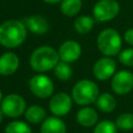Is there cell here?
Here are the masks:
<instances>
[{
    "label": "cell",
    "instance_id": "cell-1",
    "mask_svg": "<svg viewBox=\"0 0 133 133\" xmlns=\"http://www.w3.org/2000/svg\"><path fill=\"white\" fill-rule=\"evenodd\" d=\"M27 36L25 24L19 20H7L0 25V45L5 48H17Z\"/></svg>",
    "mask_w": 133,
    "mask_h": 133
},
{
    "label": "cell",
    "instance_id": "cell-2",
    "mask_svg": "<svg viewBox=\"0 0 133 133\" xmlns=\"http://www.w3.org/2000/svg\"><path fill=\"white\" fill-rule=\"evenodd\" d=\"M58 61V52L50 46H42L36 48L31 53L29 58L31 69L37 73H45L53 70Z\"/></svg>",
    "mask_w": 133,
    "mask_h": 133
},
{
    "label": "cell",
    "instance_id": "cell-3",
    "mask_svg": "<svg viewBox=\"0 0 133 133\" xmlns=\"http://www.w3.org/2000/svg\"><path fill=\"white\" fill-rule=\"evenodd\" d=\"M99 95L98 85L88 79L78 81L72 89V99L80 106H88L95 103Z\"/></svg>",
    "mask_w": 133,
    "mask_h": 133
},
{
    "label": "cell",
    "instance_id": "cell-4",
    "mask_svg": "<svg viewBox=\"0 0 133 133\" xmlns=\"http://www.w3.org/2000/svg\"><path fill=\"white\" fill-rule=\"evenodd\" d=\"M122 37L119 33L112 28L102 30L97 38L98 49L105 56H114L121 52L122 49Z\"/></svg>",
    "mask_w": 133,
    "mask_h": 133
},
{
    "label": "cell",
    "instance_id": "cell-5",
    "mask_svg": "<svg viewBox=\"0 0 133 133\" xmlns=\"http://www.w3.org/2000/svg\"><path fill=\"white\" fill-rule=\"evenodd\" d=\"M3 114L8 117H19L26 111V102L24 98L18 94H9L5 96L0 104Z\"/></svg>",
    "mask_w": 133,
    "mask_h": 133
},
{
    "label": "cell",
    "instance_id": "cell-6",
    "mask_svg": "<svg viewBox=\"0 0 133 133\" xmlns=\"http://www.w3.org/2000/svg\"><path fill=\"white\" fill-rule=\"evenodd\" d=\"M119 12L116 0H100L92 8V17L97 22H107L114 19Z\"/></svg>",
    "mask_w": 133,
    "mask_h": 133
},
{
    "label": "cell",
    "instance_id": "cell-7",
    "mask_svg": "<svg viewBox=\"0 0 133 133\" xmlns=\"http://www.w3.org/2000/svg\"><path fill=\"white\" fill-rule=\"evenodd\" d=\"M29 88L35 97L39 99H47L54 92V83L50 77L39 73L30 79Z\"/></svg>",
    "mask_w": 133,
    "mask_h": 133
},
{
    "label": "cell",
    "instance_id": "cell-8",
    "mask_svg": "<svg viewBox=\"0 0 133 133\" xmlns=\"http://www.w3.org/2000/svg\"><path fill=\"white\" fill-rule=\"evenodd\" d=\"M111 88L117 95H127L133 89V74L127 70L118 71L112 77Z\"/></svg>",
    "mask_w": 133,
    "mask_h": 133
},
{
    "label": "cell",
    "instance_id": "cell-9",
    "mask_svg": "<svg viewBox=\"0 0 133 133\" xmlns=\"http://www.w3.org/2000/svg\"><path fill=\"white\" fill-rule=\"evenodd\" d=\"M115 61L110 56H104L95 62L92 66V74L98 80L104 81L111 78L115 74Z\"/></svg>",
    "mask_w": 133,
    "mask_h": 133
},
{
    "label": "cell",
    "instance_id": "cell-10",
    "mask_svg": "<svg viewBox=\"0 0 133 133\" xmlns=\"http://www.w3.org/2000/svg\"><path fill=\"white\" fill-rule=\"evenodd\" d=\"M72 98L66 92H58L52 96L49 102L50 111L56 116L66 115L72 109Z\"/></svg>",
    "mask_w": 133,
    "mask_h": 133
},
{
    "label": "cell",
    "instance_id": "cell-11",
    "mask_svg": "<svg viewBox=\"0 0 133 133\" xmlns=\"http://www.w3.org/2000/svg\"><path fill=\"white\" fill-rule=\"evenodd\" d=\"M59 60L64 62H74L81 56V47L76 41H65L58 49Z\"/></svg>",
    "mask_w": 133,
    "mask_h": 133
},
{
    "label": "cell",
    "instance_id": "cell-12",
    "mask_svg": "<svg viewBox=\"0 0 133 133\" xmlns=\"http://www.w3.org/2000/svg\"><path fill=\"white\" fill-rule=\"evenodd\" d=\"M20 59L14 52H5L0 56V75L10 76L17 72Z\"/></svg>",
    "mask_w": 133,
    "mask_h": 133
},
{
    "label": "cell",
    "instance_id": "cell-13",
    "mask_svg": "<svg viewBox=\"0 0 133 133\" xmlns=\"http://www.w3.org/2000/svg\"><path fill=\"white\" fill-rule=\"evenodd\" d=\"M24 24H25L27 30H29L30 32L35 33V34H44L46 32H48V30L50 28L48 20L46 18H44L43 16H38V15H34V16L27 18L25 20Z\"/></svg>",
    "mask_w": 133,
    "mask_h": 133
},
{
    "label": "cell",
    "instance_id": "cell-14",
    "mask_svg": "<svg viewBox=\"0 0 133 133\" xmlns=\"http://www.w3.org/2000/svg\"><path fill=\"white\" fill-rule=\"evenodd\" d=\"M41 133H66V126L58 116H49L42 123Z\"/></svg>",
    "mask_w": 133,
    "mask_h": 133
},
{
    "label": "cell",
    "instance_id": "cell-15",
    "mask_svg": "<svg viewBox=\"0 0 133 133\" xmlns=\"http://www.w3.org/2000/svg\"><path fill=\"white\" fill-rule=\"evenodd\" d=\"M76 119L77 123L83 127H92L98 122V113L94 108L83 106L77 111Z\"/></svg>",
    "mask_w": 133,
    "mask_h": 133
},
{
    "label": "cell",
    "instance_id": "cell-16",
    "mask_svg": "<svg viewBox=\"0 0 133 133\" xmlns=\"http://www.w3.org/2000/svg\"><path fill=\"white\" fill-rule=\"evenodd\" d=\"M47 112L39 105H31L25 111V118L30 124H39L43 123L46 118Z\"/></svg>",
    "mask_w": 133,
    "mask_h": 133
},
{
    "label": "cell",
    "instance_id": "cell-17",
    "mask_svg": "<svg viewBox=\"0 0 133 133\" xmlns=\"http://www.w3.org/2000/svg\"><path fill=\"white\" fill-rule=\"evenodd\" d=\"M96 104H97V107L99 108V110H101L104 113H109L114 110V108L116 106V100L111 94L103 92V94L99 95V97L96 101Z\"/></svg>",
    "mask_w": 133,
    "mask_h": 133
},
{
    "label": "cell",
    "instance_id": "cell-18",
    "mask_svg": "<svg viewBox=\"0 0 133 133\" xmlns=\"http://www.w3.org/2000/svg\"><path fill=\"white\" fill-rule=\"evenodd\" d=\"M95 19L90 16H80L74 22V28L78 33L86 34L91 31L95 25Z\"/></svg>",
    "mask_w": 133,
    "mask_h": 133
},
{
    "label": "cell",
    "instance_id": "cell-19",
    "mask_svg": "<svg viewBox=\"0 0 133 133\" xmlns=\"http://www.w3.org/2000/svg\"><path fill=\"white\" fill-rule=\"evenodd\" d=\"M82 7L81 0H62L60 2V10L66 17L76 16Z\"/></svg>",
    "mask_w": 133,
    "mask_h": 133
},
{
    "label": "cell",
    "instance_id": "cell-20",
    "mask_svg": "<svg viewBox=\"0 0 133 133\" xmlns=\"http://www.w3.org/2000/svg\"><path fill=\"white\" fill-rule=\"evenodd\" d=\"M54 74L60 81H68L73 75V70L68 62L60 60L54 68Z\"/></svg>",
    "mask_w": 133,
    "mask_h": 133
},
{
    "label": "cell",
    "instance_id": "cell-21",
    "mask_svg": "<svg viewBox=\"0 0 133 133\" xmlns=\"http://www.w3.org/2000/svg\"><path fill=\"white\" fill-rule=\"evenodd\" d=\"M115 125L117 129L122 131H130L133 130V113L124 112L119 114L115 119Z\"/></svg>",
    "mask_w": 133,
    "mask_h": 133
},
{
    "label": "cell",
    "instance_id": "cell-22",
    "mask_svg": "<svg viewBox=\"0 0 133 133\" xmlns=\"http://www.w3.org/2000/svg\"><path fill=\"white\" fill-rule=\"evenodd\" d=\"M4 131H5V133H32L29 125L27 123L21 122V121L9 122L6 125Z\"/></svg>",
    "mask_w": 133,
    "mask_h": 133
},
{
    "label": "cell",
    "instance_id": "cell-23",
    "mask_svg": "<svg viewBox=\"0 0 133 133\" xmlns=\"http://www.w3.org/2000/svg\"><path fill=\"white\" fill-rule=\"evenodd\" d=\"M117 127L115 123L105 119L98 123L94 129V133H116Z\"/></svg>",
    "mask_w": 133,
    "mask_h": 133
},
{
    "label": "cell",
    "instance_id": "cell-24",
    "mask_svg": "<svg viewBox=\"0 0 133 133\" xmlns=\"http://www.w3.org/2000/svg\"><path fill=\"white\" fill-rule=\"evenodd\" d=\"M118 60L127 66H133V48H128L118 53Z\"/></svg>",
    "mask_w": 133,
    "mask_h": 133
},
{
    "label": "cell",
    "instance_id": "cell-25",
    "mask_svg": "<svg viewBox=\"0 0 133 133\" xmlns=\"http://www.w3.org/2000/svg\"><path fill=\"white\" fill-rule=\"evenodd\" d=\"M124 39L127 44H129L130 46H133V28H130V29L125 31Z\"/></svg>",
    "mask_w": 133,
    "mask_h": 133
},
{
    "label": "cell",
    "instance_id": "cell-26",
    "mask_svg": "<svg viewBox=\"0 0 133 133\" xmlns=\"http://www.w3.org/2000/svg\"><path fill=\"white\" fill-rule=\"evenodd\" d=\"M44 2L46 3H50V4H53V3H58V2H61L62 0H43Z\"/></svg>",
    "mask_w": 133,
    "mask_h": 133
},
{
    "label": "cell",
    "instance_id": "cell-27",
    "mask_svg": "<svg viewBox=\"0 0 133 133\" xmlns=\"http://www.w3.org/2000/svg\"><path fill=\"white\" fill-rule=\"evenodd\" d=\"M3 116H4V114H3L2 110L0 109V124H1V122H2V119H3Z\"/></svg>",
    "mask_w": 133,
    "mask_h": 133
},
{
    "label": "cell",
    "instance_id": "cell-28",
    "mask_svg": "<svg viewBox=\"0 0 133 133\" xmlns=\"http://www.w3.org/2000/svg\"><path fill=\"white\" fill-rule=\"evenodd\" d=\"M2 100H3V97H2V91H1V89H0V104H1Z\"/></svg>",
    "mask_w": 133,
    "mask_h": 133
}]
</instances>
